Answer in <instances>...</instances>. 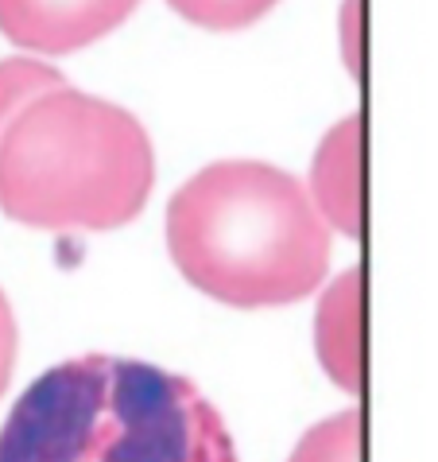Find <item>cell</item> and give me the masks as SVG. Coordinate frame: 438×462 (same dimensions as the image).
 <instances>
[{
	"label": "cell",
	"mask_w": 438,
	"mask_h": 462,
	"mask_svg": "<svg viewBox=\"0 0 438 462\" xmlns=\"http://www.w3.org/2000/svg\"><path fill=\"white\" fill-rule=\"evenodd\" d=\"M365 133H360V113H350L322 136L311 163V199L326 226L342 229L345 237H360L365 229Z\"/></svg>",
	"instance_id": "cell-5"
},
{
	"label": "cell",
	"mask_w": 438,
	"mask_h": 462,
	"mask_svg": "<svg viewBox=\"0 0 438 462\" xmlns=\"http://www.w3.org/2000/svg\"><path fill=\"white\" fill-rule=\"evenodd\" d=\"M67 86L55 67H47L40 59H5L0 62V140H5L8 125L20 117L47 89Z\"/></svg>",
	"instance_id": "cell-7"
},
{
	"label": "cell",
	"mask_w": 438,
	"mask_h": 462,
	"mask_svg": "<svg viewBox=\"0 0 438 462\" xmlns=\"http://www.w3.org/2000/svg\"><path fill=\"white\" fill-rule=\"evenodd\" d=\"M360 428H365L360 408L322 420L295 443L287 462H360Z\"/></svg>",
	"instance_id": "cell-8"
},
{
	"label": "cell",
	"mask_w": 438,
	"mask_h": 462,
	"mask_svg": "<svg viewBox=\"0 0 438 462\" xmlns=\"http://www.w3.org/2000/svg\"><path fill=\"white\" fill-rule=\"evenodd\" d=\"M342 59L360 82V67H365V5L360 0H342Z\"/></svg>",
	"instance_id": "cell-10"
},
{
	"label": "cell",
	"mask_w": 438,
	"mask_h": 462,
	"mask_svg": "<svg viewBox=\"0 0 438 462\" xmlns=\"http://www.w3.org/2000/svg\"><path fill=\"white\" fill-rule=\"evenodd\" d=\"M12 365H16V315H12L5 291H0V396L8 389Z\"/></svg>",
	"instance_id": "cell-11"
},
{
	"label": "cell",
	"mask_w": 438,
	"mask_h": 462,
	"mask_svg": "<svg viewBox=\"0 0 438 462\" xmlns=\"http://www.w3.org/2000/svg\"><path fill=\"white\" fill-rule=\"evenodd\" d=\"M156 156L132 113L47 89L0 140V210L35 229H117L144 210Z\"/></svg>",
	"instance_id": "cell-3"
},
{
	"label": "cell",
	"mask_w": 438,
	"mask_h": 462,
	"mask_svg": "<svg viewBox=\"0 0 438 462\" xmlns=\"http://www.w3.org/2000/svg\"><path fill=\"white\" fill-rule=\"evenodd\" d=\"M167 249L178 273L214 300L279 307L322 284L330 226L295 175L260 160H222L175 190Z\"/></svg>",
	"instance_id": "cell-2"
},
{
	"label": "cell",
	"mask_w": 438,
	"mask_h": 462,
	"mask_svg": "<svg viewBox=\"0 0 438 462\" xmlns=\"http://www.w3.org/2000/svg\"><path fill=\"white\" fill-rule=\"evenodd\" d=\"M315 350L338 389H365V273L360 264L345 268L322 291L315 315Z\"/></svg>",
	"instance_id": "cell-6"
},
{
	"label": "cell",
	"mask_w": 438,
	"mask_h": 462,
	"mask_svg": "<svg viewBox=\"0 0 438 462\" xmlns=\"http://www.w3.org/2000/svg\"><path fill=\"white\" fill-rule=\"evenodd\" d=\"M140 0H0V32L12 43L62 55L109 35Z\"/></svg>",
	"instance_id": "cell-4"
},
{
	"label": "cell",
	"mask_w": 438,
	"mask_h": 462,
	"mask_svg": "<svg viewBox=\"0 0 438 462\" xmlns=\"http://www.w3.org/2000/svg\"><path fill=\"white\" fill-rule=\"evenodd\" d=\"M178 16L210 32H241L264 16L276 0H167Z\"/></svg>",
	"instance_id": "cell-9"
},
{
	"label": "cell",
	"mask_w": 438,
	"mask_h": 462,
	"mask_svg": "<svg viewBox=\"0 0 438 462\" xmlns=\"http://www.w3.org/2000/svg\"><path fill=\"white\" fill-rule=\"evenodd\" d=\"M0 462H241L187 377L132 357H70L16 401Z\"/></svg>",
	"instance_id": "cell-1"
}]
</instances>
